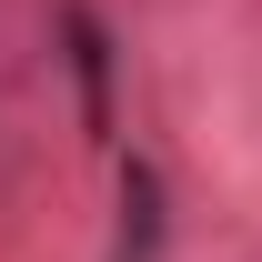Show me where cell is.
<instances>
[{"mask_svg":"<svg viewBox=\"0 0 262 262\" xmlns=\"http://www.w3.org/2000/svg\"><path fill=\"white\" fill-rule=\"evenodd\" d=\"M121 212H131L121 262H151V232H162V192H151V171H131V182H121Z\"/></svg>","mask_w":262,"mask_h":262,"instance_id":"2","label":"cell"},{"mask_svg":"<svg viewBox=\"0 0 262 262\" xmlns=\"http://www.w3.org/2000/svg\"><path fill=\"white\" fill-rule=\"evenodd\" d=\"M71 61H81V101H91V121H111V51H101V20L91 10H71Z\"/></svg>","mask_w":262,"mask_h":262,"instance_id":"1","label":"cell"}]
</instances>
